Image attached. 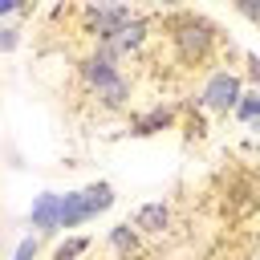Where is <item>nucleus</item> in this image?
<instances>
[{
    "instance_id": "f257e3e1",
    "label": "nucleus",
    "mask_w": 260,
    "mask_h": 260,
    "mask_svg": "<svg viewBox=\"0 0 260 260\" xmlns=\"http://www.w3.org/2000/svg\"><path fill=\"white\" fill-rule=\"evenodd\" d=\"M162 32H167V45H171L179 69H207L223 49L219 24L211 16H203V12H191V8L167 12L162 16Z\"/></svg>"
},
{
    "instance_id": "f03ea898",
    "label": "nucleus",
    "mask_w": 260,
    "mask_h": 260,
    "mask_svg": "<svg viewBox=\"0 0 260 260\" xmlns=\"http://www.w3.org/2000/svg\"><path fill=\"white\" fill-rule=\"evenodd\" d=\"M77 77H81V85L89 89V98H93L102 110H126V106H130V77H126L114 61L89 53V57L77 61Z\"/></svg>"
},
{
    "instance_id": "7ed1b4c3",
    "label": "nucleus",
    "mask_w": 260,
    "mask_h": 260,
    "mask_svg": "<svg viewBox=\"0 0 260 260\" xmlns=\"http://www.w3.org/2000/svg\"><path fill=\"white\" fill-rule=\"evenodd\" d=\"M240 98H244V77L236 69H211L203 89H199V102L211 114H236Z\"/></svg>"
},
{
    "instance_id": "20e7f679",
    "label": "nucleus",
    "mask_w": 260,
    "mask_h": 260,
    "mask_svg": "<svg viewBox=\"0 0 260 260\" xmlns=\"http://www.w3.org/2000/svg\"><path fill=\"white\" fill-rule=\"evenodd\" d=\"M138 12L126 8V4H93V8H81V32L93 37V45L102 41H114Z\"/></svg>"
},
{
    "instance_id": "39448f33",
    "label": "nucleus",
    "mask_w": 260,
    "mask_h": 260,
    "mask_svg": "<svg viewBox=\"0 0 260 260\" xmlns=\"http://www.w3.org/2000/svg\"><path fill=\"white\" fill-rule=\"evenodd\" d=\"M175 122H179V110L167 106V102H154L146 114H134V118H130V134H134V138H150V134L171 130Z\"/></svg>"
},
{
    "instance_id": "423d86ee",
    "label": "nucleus",
    "mask_w": 260,
    "mask_h": 260,
    "mask_svg": "<svg viewBox=\"0 0 260 260\" xmlns=\"http://www.w3.org/2000/svg\"><path fill=\"white\" fill-rule=\"evenodd\" d=\"M57 219H61V195L57 191H41L28 207V223L37 228V236H57Z\"/></svg>"
},
{
    "instance_id": "0eeeda50",
    "label": "nucleus",
    "mask_w": 260,
    "mask_h": 260,
    "mask_svg": "<svg viewBox=\"0 0 260 260\" xmlns=\"http://www.w3.org/2000/svg\"><path fill=\"white\" fill-rule=\"evenodd\" d=\"M134 228H138L142 236H162V232L171 228V203H162V199L138 203V211H134Z\"/></svg>"
},
{
    "instance_id": "6e6552de",
    "label": "nucleus",
    "mask_w": 260,
    "mask_h": 260,
    "mask_svg": "<svg viewBox=\"0 0 260 260\" xmlns=\"http://www.w3.org/2000/svg\"><path fill=\"white\" fill-rule=\"evenodd\" d=\"M106 248L118 256V260H134V256H142V232L126 219V223H114L110 228V236H106Z\"/></svg>"
},
{
    "instance_id": "1a4fd4ad",
    "label": "nucleus",
    "mask_w": 260,
    "mask_h": 260,
    "mask_svg": "<svg viewBox=\"0 0 260 260\" xmlns=\"http://www.w3.org/2000/svg\"><path fill=\"white\" fill-rule=\"evenodd\" d=\"M81 199H85V211H89V219H98V215H106V211L118 203V191H114L110 183H89V187L81 191Z\"/></svg>"
},
{
    "instance_id": "9d476101",
    "label": "nucleus",
    "mask_w": 260,
    "mask_h": 260,
    "mask_svg": "<svg viewBox=\"0 0 260 260\" xmlns=\"http://www.w3.org/2000/svg\"><path fill=\"white\" fill-rule=\"evenodd\" d=\"M81 223H89V211H85L81 191L61 195V219H57V232H65V228H81Z\"/></svg>"
},
{
    "instance_id": "9b49d317",
    "label": "nucleus",
    "mask_w": 260,
    "mask_h": 260,
    "mask_svg": "<svg viewBox=\"0 0 260 260\" xmlns=\"http://www.w3.org/2000/svg\"><path fill=\"white\" fill-rule=\"evenodd\" d=\"M89 252V236H65L57 248H53V260H77Z\"/></svg>"
},
{
    "instance_id": "f8f14e48",
    "label": "nucleus",
    "mask_w": 260,
    "mask_h": 260,
    "mask_svg": "<svg viewBox=\"0 0 260 260\" xmlns=\"http://www.w3.org/2000/svg\"><path fill=\"white\" fill-rule=\"evenodd\" d=\"M236 118L248 122V126H260V93H256V89H244V98H240V106H236Z\"/></svg>"
},
{
    "instance_id": "ddd939ff",
    "label": "nucleus",
    "mask_w": 260,
    "mask_h": 260,
    "mask_svg": "<svg viewBox=\"0 0 260 260\" xmlns=\"http://www.w3.org/2000/svg\"><path fill=\"white\" fill-rule=\"evenodd\" d=\"M41 256V236L32 232V236H24L20 244H16V252H12V260H37Z\"/></svg>"
},
{
    "instance_id": "4468645a",
    "label": "nucleus",
    "mask_w": 260,
    "mask_h": 260,
    "mask_svg": "<svg viewBox=\"0 0 260 260\" xmlns=\"http://www.w3.org/2000/svg\"><path fill=\"white\" fill-rule=\"evenodd\" d=\"M20 49V28L16 24H0V53H16Z\"/></svg>"
},
{
    "instance_id": "2eb2a0df",
    "label": "nucleus",
    "mask_w": 260,
    "mask_h": 260,
    "mask_svg": "<svg viewBox=\"0 0 260 260\" xmlns=\"http://www.w3.org/2000/svg\"><path fill=\"white\" fill-rule=\"evenodd\" d=\"M244 65H248V81L260 85V57L256 53H244Z\"/></svg>"
},
{
    "instance_id": "dca6fc26",
    "label": "nucleus",
    "mask_w": 260,
    "mask_h": 260,
    "mask_svg": "<svg viewBox=\"0 0 260 260\" xmlns=\"http://www.w3.org/2000/svg\"><path fill=\"white\" fill-rule=\"evenodd\" d=\"M236 12H240V16H248V20H256V24H260V4H256V0H240V4H236Z\"/></svg>"
},
{
    "instance_id": "f3484780",
    "label": "nucleus",
    "mask_w": 260,
    "mask_h": 260,
    "mask_svg": "<svg viewBox=\"0 0 260 260\" xmlns=\"http://www.w3.org/2000/svg\"><path fill=\"white\" fill-rule=\"evenodd\" d=\"M12 12H24L16 0H0V16H12Z\"/></svg>"
}]
</instances>
